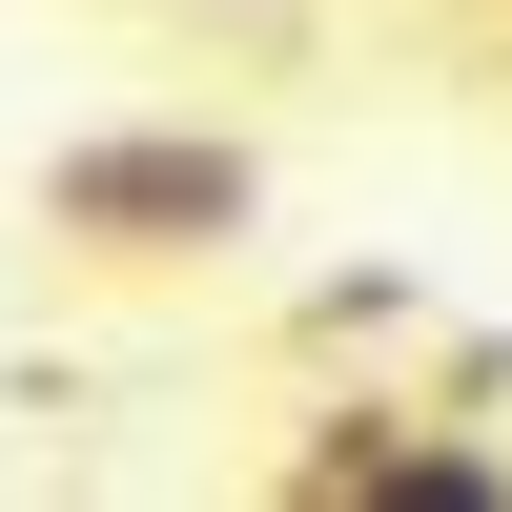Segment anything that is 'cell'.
I'll return each instance as SVG.
<instances>
[{
	"mask_svg": "<svg viewBox=\"0 0 512 512\" xmlns=\"http://www.w3.org/2000/svg\"><path fill=\"white\" fill-rule=\"evenodd\" d=\"M246 226H267V144H226V123H82V144H41V246H82V267H205Z\"/></svg>",
	"mask_w": 512,
	"mask_h": 512,
	"instance_id": "cell-1",
	"label": "cell"
},
{
	"mask_svg": "<svg viewBox=\"0 0 512 512\" xmlns=\"http://www.w3.org/2000/svg\"><path fill=\"white\" fill-rule=\"evenodd\" d=\"M390 451H410V390H349L308 451H287V492H308V512H369V492H390Z\"/></svg>",
	"mask_w": 512,
	"mask_h": 512,
	"instance_id": "cell-2",
	"label": "cell"
},
{
	"mask_svg": "<svg viewBox=\"0 0 512 512\" xmlns=\"http://www.w3.org/2000/svg\"><path fill=\"white\" fill-rule=\"evenodd\" d=\"M369 512H512V451H492V431H410Z\"/></svg>",
	"mask_w": 512,
	"mask_h": 512,
	"instance_id": "cell-3",
	"label": "cell"
},
{
	"mask_svg": "<svg viewBox=\"0 0 512 512\" xmlns=\"http://www.w3.org/2000/svg\"><path fill=\"white\" fill-rule=\"evenodd\" d=\"M287 328H308V349H390V328H431V287H410V267H328Z\"/></svg>",
	"mask_w": 512,
	"mask_h": 512,
	"instance_id": "cell-4",
	"label": "cell"
}]
</instances>
